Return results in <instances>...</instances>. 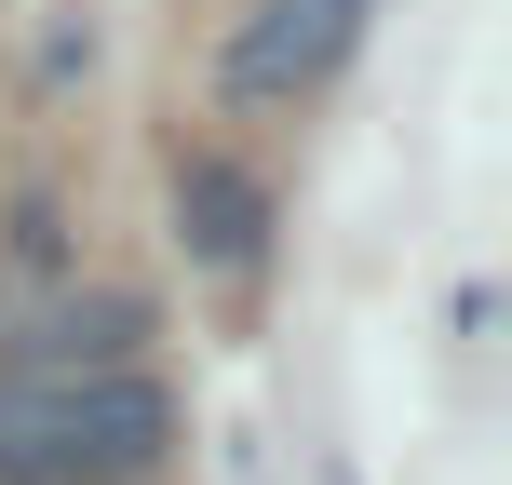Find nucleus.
<instances>
[{"mask_svg":"<svg viewBox=\"0 0 512 485\" xmlns=\"http://www.w3.org/2000/svg\"><path fill=\"white\" fill-rule=\"evenodd\" d=\"M364 41V0H256L230 27V81L243 95H310V81H337Z\"/></svg>","mask_w":512,"mask_h":485,"instance_id":"obj_2","label":"nucleus"},{"mask_svg":"<svg viewBox=\"0 0 512 485\" xmlns=\"http://www.w3.org/2000/svg\"><path fill=\"white\" fill-rule=\"evenodd\" d=\"M135 337H149V310H135V297H54L41 324L14 337L0 378H95V364H135Z\"/></svg>","mask_w":512,"mask_h":485,"instance_id":"obj_4","label":"nucleus"},{"mask_svg":"<svg viewBox=\"0 0 512 485\" xmlns=\"http://www.w3.org/2000/svg\"><path fill=\"white\" fill-rule=\"evenodd\" d=\"M176 445V405L135 364L95 378H0V485H122Z\"/></svg>","mask_w":512,"mask_h":485,"instance_id":"obj_1","label":"nucleus"},{"mask_svg":"<svg viewBox=\"0 0 512 485\" xmlns=\"http://www.w3.org/2000/svg\"><path fill=\"white\" fill-rule=\"evenodd\" d=\"M176 243L203 256V270H256L270 256V189L243 176V162H176Z\"/></svg>","mask_w":512,"mask_h":485,"instance_id":"obj_3","label":"nucleus"}]
</instances>
